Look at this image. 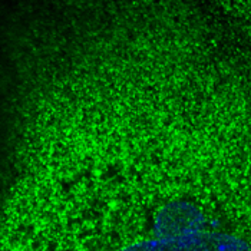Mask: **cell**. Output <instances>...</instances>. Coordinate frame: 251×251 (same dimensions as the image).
Wrapping results in <instances>:
<instances>
[{"label": "cell", "instance_id": "6da1fadb", "mask_svg": "<svg viewBox=\"0 0 251 251\" xmlns=\"http://www.w3.org/2000/svg\"><path fill=\"white\" fill-rule=\"evenodd\" d=\"M121 251H250V249L243 240L231 234L188 230L138 241Z\"/></svg>", "mask_w": 251, "mask_h": 251}]
</instances>
